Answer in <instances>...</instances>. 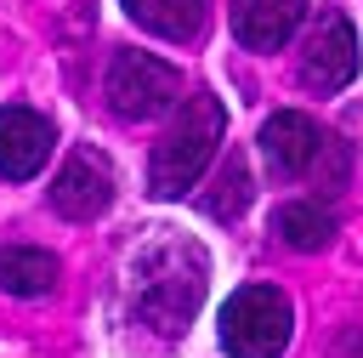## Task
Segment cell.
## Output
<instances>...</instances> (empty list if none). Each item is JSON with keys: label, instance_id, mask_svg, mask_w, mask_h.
I'll use <instances>...</instances> for the list:
<instances>
[{"label": "cell", "instance_id": "1", "mask_svg": "<svg viewBox=\"0 0 363 358\" xmlns=\"http://www.w3.org/2000/svg\"><path fill=\"white\" fill-rule=\"evenodd\" d=\"M204 278H210V261L193 239L182 233H159V239H142L125 261V295H130V313L159 330V335H182L204 301Z\"/></svg>", "mask_w": 363, "mask_h": 358}, {"label": "cell", "instance_id": "2", "mask_svg": "<svg viewBox=\"0 0 363 358\" xmlns=\"http://www.w3.org/2000/svg\"><path fill=\"white\" fill-rule=\"evenodd\" d=\"M221 131H227V108L210 91H193L147 159V188L159 199H182L187 188H199V176L210 170V159L221 148Z\"/></svg>", "mask_w": 363, "mask_h": 358}, {"label": "cell", "instance_id": "3", "mask_svg": "<svg viewBox=\"0 0 363 358\" xmlns=\"http://www.w3.org/2000/svg\"><path fill=\"white\" fill-rule=\"evenodd\" d=\"M221 352L227 358H278L289 347V330H295V313L284 301V290L272 284H244L221 301Z\"/></svg>", "mask_w": 363, "mask_h": 358}, {"label": "cell", "instance_id": "4", "mask_svg": "<svg viewBox=\"0 0 363 358\" xmlns=\"http://www.w3.org/2000/svg\"><path fill=\"white\" fill-rule=\"evenodd\" d=\"M182 97V74L153 51H119L108 63V108L119 119H153Z\"/></svg>", "mask_w": 363, "mask_h": 358}, {"label": "cell", "instance_id": "5", "mask_svg": "<svg viewBox=\"0 0 363 358\" xmlns=\"http://www.w3.org/2000/svg\"><path fill=\"white\" fill-rule=\"evenodd\" d=\"M357 74V28L346 23V11H323L301 45V80L312 91H340Z\"/></svg>", "mask_w": 363, "mask_h": 358}, {"label": "cell", "instance_id": "6", "mask_svg": "<svg viewBox=\"0 0 363 358\" xmlns=\"http://www.w3.org/2000/svg\"><path fill=\"white\" fill-rule=\"evenodd\" d=\"M51 205H57V216H68V222L102 216V210L113 205V165H108L96 148L79 142V148L62 159L57 182H51Z\"/></svg>", "mask_w": 363, "mask_h": 358}, {"label": "cell", "instance_id": "7", "mask_svg": "<svg viewBox=\"0 0 363 358\" xmlns=\"http://www.w3.org/2000/svg\"><path fill=\"white\" fill-rule=\"evenodd\" d=\"M51 142H57V131H51L45 114H34V108H23V102L0 108V176L28 182V176L51 159Z\"/></svg>", "mask_w": 363, "mask_h": 358}, {"label": "cell", "instance_id": "8", "mask_svg": "<svg viewBox=\"0 0 363 358\" xmlns=\"http://www.w3.org/2000/svg\"><path fill=\"white\" fill-rule=\"evenodd\" d=\"M323 148H329V136H323L306 114H295V108H284V114H272V119L261 125V159H267L278 176H306V170L323 159Z\"/></svg>", "mask_w": 363, "mask_h": 358}, {"label": "cell", "instance_id": "9", "mask_svg": "<svg viewBox=\"0 0 363 358\" xmlns=\"http://www.w3.org/2000/svg\"><path fill=\"white\" fill-rule=\"evenodd\" d=\"M306 17V0H233V34L250 51H278Z\"/></svg>", "mask_w": 363, "mask_h": 358}, {"label": "cell", "instance_id": "10", "mask_svg": "<svg viewBox=\"0 0 363 358\" xmlns=\"http://www.w3.org/2000/svg\"><path fill=\"white\" fill-rule=\"evenodd\" d=\"M57 284V256L34 244H6L0 250V290L6 295H45Z\"/></svg>", "mask_w": 363, "mask_h": 358}, {"label": "cell", "instance_id": "11", "mask_svg": "<svg viewBox=\"0 0 363 358\" xmlns=\"http://www.w3.org/2000/svg\"><path fill=\"white\" fill-rule=\"evenodd\" d=\"M125 11L159 40H193L204 28V0H125Z\"/></svg>", "mask_w": 363, "mask_h": 358}, {"label": "cell", "instance_id": "12", "mask_svg": "<svg viewBox=\"0 0 363 358\" xmlns=\"http://www.w3.org/2000/svg\"><path fill=\"white\" fill-rule=\"evenodd\" d=\"M272 233H278L289 250H323V244L335 239V216H329L323 205H312V199H295V205H278Z\"/></svg>", "mask_w": 363, "mask_h": 358}, {"label": "cell", "instance_id": "13", "mask_svg": "<svg viewBox=\"0 0 363 358\" xmlns=\"http://www.w3.org/2000/svg\"><path fill=\"white\" fill-rule=\"evenodd\" d=\"M199 205H204L216 222H233V216L250 205V170H244V159H227V165H221V176L210 182V193H204Z\"/></svg>", "mask_w": 363, "mask_h": 358}, {"label": "cell", "instance_id": "14", "mask_svg": "<svg viewBox=\"0 0 363 358\" xmlns=\"http://www.w3.org/2000/svg\"><path fill=\"white\" fill-rule=\"evenodd\" d=\"M329 358H363V330H346V335H335Z\"/></svg>", "mask_w": 363, "mask_h": 358}]
</instances>
